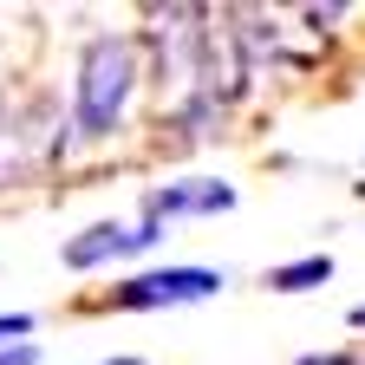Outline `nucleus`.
<instances>
[{
  "instance_id": "nucleus-1",
  "label": "nucleus",
  "mask_w": 365,
  "mask_h": 365,
  "mask_svg": "<svg viewBox=\"0 0 365 365\" xmlns=\"http://www.w3.org/2000/svg\"><path fill=\"white\" fill-rule=\"evenodd\" d=\"M130 85H137V46L105 33L85 46V66H78V130L85 137H111L124 105H130Z\"/></svg>"
},
{
  "instance_id": "nucleus-5",
  "label": "nucleus",
  "mask_w": 365,
  "mask_h": 365,
  "mask_svg": "<svg viewBox=\"0 0 365 365\" xmlns=\"http://www.w3.org/2000/svg\"><path fill=\"white\" fill-rule=\"evenodd\" d=\"M319 281H333V261H327V255H300V261H287V267L267 274L274 294H307V287H319Z\"/></svg>"
},
{
  "instance_id": "nucleus-7",
  "label": "nucleus",
  "mask_w": 365,
  "mask_h": 365,
  "mask_svg": "<svg viewBox=\"0 0 365 365\" xmlns=\"http://www.w3.org/2000/svg\"><path fill=\"white\" fill-rule=\"evenodd\" d=\"M0 365H33V346H26V339H20V346H14V352H0Z\"/></svg>"
},
{
  "instance_id": "nucleus-8",
  "label": "nucleus",
  "mask_w": 365,
  "mask_h": 365,
  "mask_svg": "<svg viewBox=\"0 0 365 365\" xmlns=\"http://www.w3.org/2000/svg\"><path fill=\"white\" fill-rule=\"evenodd\" d=\"M352 327H365V307H352Z\"/></svg>"
},
{
  "instance_id": "nucleus-2",
  "label": "nucleus",
  "mask_w": 365,
  "mask_h": 365,
  "mask_svg": "<svg viewBox=\"0 0 365 365\" xmlns=\"http://www.w3.org/2000/svg\"><path fill=\"white\" fill-rule=\"evenodd\" d=\"M209 294H222V274L215 267H157V274L124 281L111 300L118 307H190V300H209Z\"/></svg>"
},
{
  "instance_id": "nucleus-4",
  "label": "nucleus",
  "mask_w": 365,
  "mask_h": 365,
  "mask_svg": "<svg viewBox=\"0 0 365 365\" xmlns=\"http://www.w3.org/2000/svg\"><path fill=\"white\" fill-rule=\"evenodd\" d=\"M215 209H235V190L215 176H182V182H163V190L144 196V222H170V215H215Z\"/></svg>"
},
{
  "instance_id": "nucleus-3",
  "label": "nucleus",
  "mask_w": 365,
  "mask_h": 365,
  "mask_svg": "<svg viewBox=\"0 0 365 365\" xmlns=\"http://www.w3.org/2000/svg\"><path fill=\"white\" fill-rule=\"evenodd\" d=\"M157 235H163L157 222H137V228L98 222V228H85V235L66 242V267L85 274V267H105V261H118V255H144V248H157Z\"/></svg>"
},
{
  "instance_id": "nucleus-9",
  "label": "nucleus",
  "mask_w": 365,
  "mask_h": 365,
  "mask_svg": "<svg viewBox=\"0 0 365 365\" xmlns=\"http://www.w3.org/2000/svg\"><path fill=\"white\" fill-rule=\"evenodd\" d=\"M105 365H137V359H105Z\"/></svg>"
},
{
  "instance_id": "nucleus-6",
  "label": "nucleus",
  "mask_w": 365,
  "mask_h": 365,
  "mask_svg": "<svg viewBox=\"0 0 365 365\" xmlns=\"http://www.w3.org/2000/svg\"><path fill=\"white\" fill-rule=\"evenodd\" d=\"M26 333H33L26 313H0V346H7V339H26Z\"/></svg>"
}]
</instances>
